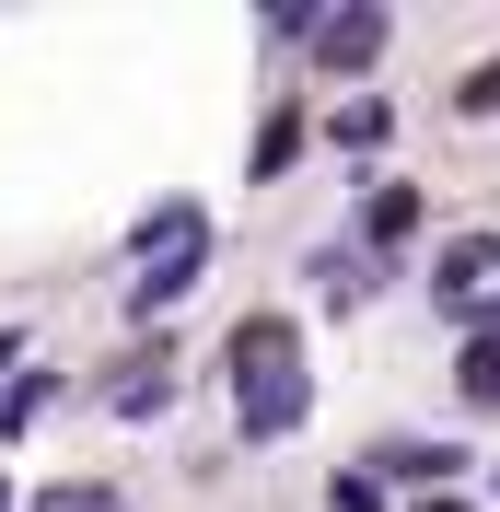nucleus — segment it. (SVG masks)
<instances>
[{
    "instance_id": "nucleus-16",
    "label": "nucleus",
    "mask_w": 500,
    "mask_h": 512,
    "mask_svg": "<svg viewBox=\"0 0 500 512\" xmlns=\"http://www.w3.org/2000/svg\"><path fill=\"white\" fill-rule=\"evenodd\" d=\"M489 489H500V466H489Z\"/></svg>"
},
{
    "instance_id": "nucleus-12",
    "label": "nucleus",
    "mask_w": 500,
    "mask_h": 512,
    "mask_svg": "<svg viewBox=\"0 0 500 512\" xmlns=\"http://www.w3.org/2000/svg\"><path fill=\"white\" fill-rule=\"evenodd\" d=\"M326 512H384V478H361V466H338V478H326Z\"/></svg>"
},
{
    "instance_id": "nucleus-3",
    "label": "nucleus",
    "mask_w": 500,
    "mask_h": 512,
    "mask_svg": "<svg viewBox=\"0 0 500 512\" xmlns=\"http://www.w3.org/2000/svg\"><path fill=\"white\" fill-rule=\"evenodd\" d=\"M419 210H431V198L407 187V175H384V187L361 198V233H349V245H361V256H384V245H407V233H419Z\"/></svg>"
},
{
    "instance_id": "nucleus-14",
    "label": "nucleus",
    "mask_w": 500,
    "mask_h": 512,
    "mask_svg": "<svg viewBox=\"0 0 500 512\" xmlns=\"http://www.w3.org/2000/svg\"><path fill=\"white\" fill-rule=\"evenodd\" d=\"M419 512H466V501H419Z\"/></svg>"
},
{
    "instance_id": "nucleus-4",
    "label": "nucleus",
    "mask_w": 500,
    "mask_h": 512,
    "mask_svg": "<svg viewBox=\"0 0 500 512\" xmlns=\"http://www.w3.org/2000/svg\"><path fill=\"white\" fill-rule=\"evenodd\" d=\"M105 408L117 419H152V408H175V350H140V361H117V384H105Z\"/></svg>"
},
{
    "instance_id": "nucleus-6",
    "label": "nucleus",
    "mask_w": 500,
    "mask_h": 512,
    "mask_svg": "<svg viewBox=\"0 0 500 512\" xmlns=\"http://www.w3.org/2000/svg\"><path fill=\"white\" fill-rule=\"evenodd\" d=\"M198 256H210V245H175V256L152 268V280H128V315H175V303L198 291Z\"/></svg>"
},
{
    "instance_id": "nucleus-10",
    "label": "nucleus",
    "mask_w": 500,
    "mask_h": 512,
    "mask_svg": "<svg viewBox=\"0 0 500 512\" xmlns=\"http://www.w3.org/2000/svg\"><path fill=\"white\" fill-rule=\"evenodd\" d=\"M326 140H338V152H384V140H396V105H338Z\"/></svg>"
},
{
    "instance_id": "nucleus-9",
    "label": "nucleus",
    "mask_w": 500,
    "mask_h": 512,
    "mask_svg": "<svg viewBox=\"0 0 500 512\" xmlns=\"http://www.w3.org/2000/svg\"><path fill=\"white\" fill-rule=\"evenodd\" d=\"M454 396H466L477 419L500 408V338H466V361H454Z\"/></svg>"
},
{
    "instance_id": "nucleus-11",
    "label": "nucleus",
    "mask_w": 500,
    "mask_h": 512,
    "mask_svg": "<svg viewBox=\"0 0 500 512\" xmlns=\"http://www.w3.org/2000/svg\"><path fill=\"white\" fill-rule=\"evenodd\" d=\"M291 152H303V117H291V105H280V117L256 128V175H280V163H291Z\"/></svg>"
},
{
    "instance_id": "nucleus-7",
    "label": "nucleus",
    "mask_w": 500,
    "mask_h": 512,
    "mask_svg": "<svg viewBox=\"0 0 500 512\" xmlns=\"http://www.w3.org/2000/svg\"><path fill=\"white\" fill-rule=\"evenodd\" d=\"M489 268H500V233H454L442 268H431V291H442V303H466V280H489Z\"/></svg>"
},
{
    "instance_id": "nucleus-1",
    "label": "nucleus",
    "mask_w": 500,
    "mask_h": 512,
    "mask_svg": "<svg viewBox=\"0 0 500 512\" xmlns=\"http://www.w3.org/2000/svg\"><path fill=\"white\" fill-rule=\"evenodd\" d=\"M233 419H245V443H291L314 419V384L291 361V315H245L233 326Z\"/></svg>"
},
{
    "instance_id": "nucleus-2",
    "label": "nucleus",
    "mask_w": 500,
    "mask_h": 512,
    "mask_svg": "<svg viewBox=\"0 0 500 512\" xmlns=\"http://www.w3.org/2000/svg\"><path fill=\"white\" fill-rule=\"evenodd\" d=\"M373 291H384V256H361V245H326V256H314V303H326V315H361Z\"/></svg>"
},
{
    "instance_id": "nucleus-5",
    "label": "nucleus",
    "mask_w": 500,
    "mask_h": 512,
    "mask_svg": "<svg viewBox=\"0 0 500 512\" xmlns=\"http://www.w3.org/2000/svg\"><path fill=\"white\" fill-rule=\"evenodd\" d=\"M384 35H396L384 12H326V35H314V47H326V70H373Z\"/></svg>"
},
{
    "instance_id": "nucleus-13",
    "label": "nucleus",
    "mask_w": 500,
    "mask_h": 512,
    "mask_svg": "<svg viewBox=\"0 0 500 512\" xmlns=\"http://www.w3.org/2000/svg\"><path fill=\"white\" fill-rule=\"evenodd\" d=\"M454 105H466V117H500V59H489V70H466V94H454Z\"/></svg>"
},
{
    "instance_id": "nucleus-15",
    "label": "nucleus",
    "mask_w": 500,
    "mask_h": 512,
    "mask_svg": "<svg viewBox=\"0 0 500 512\" xmlns=\"http://www.w3.org/2000/svg\"><path fill=\"white\" fill-rule=\"evenodd\" d=\"M0 512H12V478H0Z\"/></svg>"
},
{
    "instance_id": "nucleus-8",
    "label": "nucleus",
    "mask_w": 500,
    "mask_h": 512,
    "mask_svg": "<svg viewBox=\"0 0 500 512\" xmlns=\"http://www.w3.org/2000/svg\"><path fill=\"white\" fill-rule=\"evenodd\" d=\"M373 466H384L396 489H431V478H454V466H466V443H384Z\"/></svg>"
}]
</instances>
